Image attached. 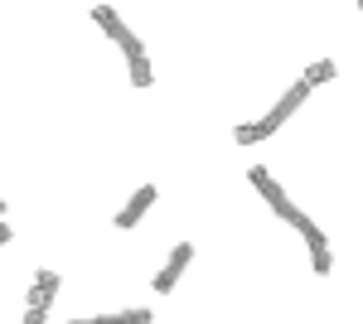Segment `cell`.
Masks as SVG:
<instances>
[{
  "label": "cell",
  "mask_w": 363,
  "mask_h": 324,
  "mask_svg": "<svg viewBox=\"0 0 363 324\" xmlns=\"http://www.w3.org/2000/svg\"><path fill=\"white\" fill-rule=\"evenodd\" d=\"M306 97H310V87H306V82H296V87H291V92H286V97L277 102V107L262 116V121H247V126H238V145H257V140H267V135L277 131V126H281V121H286V116H291L296 107H301Z\"/></svg>",
  "instance_id": "cell-1"
},
{
  "label": "cell",
  "mask_w": 363,
  "mask_h": 324,
  "mask_svg": "<svg viewBox=\"0 0 363 324\" xmlns=\"http://www.w3.org/2000/svg\"><path fill=\"white\" fill-rule=\"evenodd\" d=\"M247 179L257 184V194H262V199H267V203H272V208H277V213L286 218L291 228H301V223H306V213H301V208H296V203L281 194V184L272 179V174H267V169H262V164H257V169H247Z\"/></svg>",
  "instance_id": "cell-2"
},
{
  "label": "cell",
  "mask_w": 363,
  "mask_h": 324,
  "mask_svg": "<svg viewBox=\"0 0 363 324\" xmlns=\"http://www.w3.org/2000/svg\"><path fill=\"white\" fill-rule=\"evenodd\" d=\"M116 44H121L126 58H131V82H136V87H150V58H145V44H140L126 25L116 29Z\"/></svg>",
  "instance_id": "cell-3"
},
{
  "label": "cell",
  "mask_w": 363,
  "mask_h": 324,
  "mask_svg": "<svg viewBox=\"0 0 363 324\" xmlns=\"http://www.w3.org/2000/svg\"><path fill=\"white\" fill-rule=\"evenodd\" d=\"M189 257H194V247H189V242H179V247H174V252H169V262H165V271L155 276V291H174V281L184 276Z\"/></svg>",
  "instance_id": "cell-4"
},
{
  "label": "cell",
  "mask_w": 363,
  "mask_h": 324,
  "mask_svg": "<svg viewBox=\"0 0 363 324\" xmlns=\"http://www.w3.org/2000/svg\"><path fill=\"white\" fill-rule=\"evenodd\" d=\"M150 203H155V184H145V189L131 194V203L116 213V228H136L140 218H145V208H150Z\"/></svg>",
  "instance_id": "cell-5"
},
{
  "label": "cell",
  "mask_w": 363,
  "mask_h": 324,
  "mask_svg": "<svg viewBox=\"0 0 363 324\" xmlns=\"http://www.w3.org/2000/svg\"><path fill=\"white\" fill-rule=\"evenodd\" d=\"M301 233H306V242H310V267L325 276V271H330V247H325V233H320V228H315L310 218L301 223Z\"/></svg>",
  "instance_id": "cell-6"
},
{
  "label": "cell",
  "mask_w": 363,
  "mask_h": 324,
  "mask_svg": "<svg viewBox=\"0 0 363 324\" xmlns=\"http://www.w3.org/2000/svg\"><path fill=\"white\" fill-rule=\"evenodd\" d=\"M54 296H58V276L54 271H39L34 276V291H29V310H49Z\"/></svg>",
  "instance_id": "cell-7"
},
{
  "label": "cell",
  "mask_w": 363,
  "mask_h": 324,
  "mask_svg": "<svg viewBox=\"0 0 363 324\" xmlns=\"http://www.w3.org/2000/svg\"><path fill=\"white\" fill-rule=\"evenodd\" d=\"M73 324H150V310H121V315H97V320H73Z\"/></svg>",
  "instance_id": "cell-8"
},
{
  "label": "cell",
  "mask_w": 363,
  "mask_h": 324,
  "mask_svg": "<svg viewBox=\"0 0 363 324\" xmlns=\"http://www.w3.org/2000/svg\"><path fill=\"white\" fill-rule=\"evenodd\" d=\"M330 78H335V63L325 58V63H315V68H310V73H306L301 82H306V87H315V82H330Z\"/></svg>",
  "instance_id": "cell-9"
},
{
  "label": "cell",
  "mask_w": 363,
  "mask_h": 324,
  "mask_svg": "<svg viewBox=\"0 0 363 324\" xmlns=\"http://www.w3.org/2000/svg\"><path fill=\"white\" fill-rule=\"evenodd\" d=\"M25 324H44V310H29V315H25Z\"/></svg>",
  "instance_id": "cell-10"
},
{
  "label": "cell",
  "mask_w": 363,
  "mask_h": 324,
  "mask_svg": "<svg viewBox=\"0 0 363 324\" xmlns=\"http://www.w3.org/2000/svg\"><path fill=\"white\" fill-rule=\"evenodd\" d=\"M5 242H10V228H5V223H0V247H5Z\"/></svg>",
  "instance_id": "cell-11"
},
{
  "label": "cell",
  "mask_w": 363,
  "mask_h": 324,
  "mask_svg": "<svg viewBox=\"0 0 363 324\" xmlns=\"http://www.w3.org/2000/svg\"><path fill=\"white\" fill-rule=\"evenodd\" d=\"M0 213H5V199H0Z\"/></svg>",
  "instance_id": "cell-12"
}]
</instances>
